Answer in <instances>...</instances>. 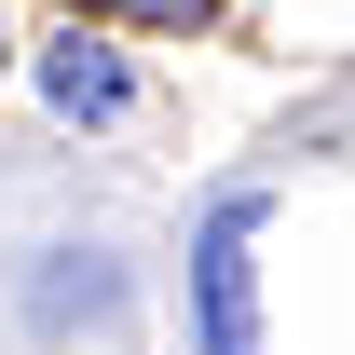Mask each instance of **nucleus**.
Returning <instances> with one entry per match:
<instances>
[{
    "label": "nucleus",
    "instance_id": "nucleus-1",
    "mask_svg": "<svg viewBox=\"0 0 355 355\" xmlns=\"http://www.w3.org/2000/svg\"><path fill=\"white\" fill-rule=\"evenodd\" d=\"M260 232H273L260 178H219V191L191 205V273H178L191 355H273V328H260Z\"/></svg>",
    "mask_w": 355,
    "mask_h": 355
},
{
    "label": "nucleus",
    "instance_id": "nucleus-2",
    "mask_svg": "<svg viewBox=\"0 0 355 355\" xmlns=\"http://www.w3.org/2000/svg\"><path fill=\"white\" fill-rule=\"evenodd\" d=\"M42 110H55V123H110V110H123V55H110V28L42 42Z\"/></svg>",
    "mask_w": 355,
    "mask_h": 355
}]
</instances>
